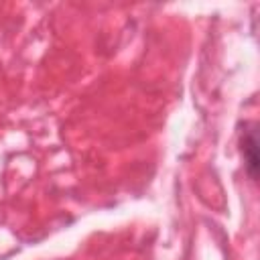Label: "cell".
<instances>
[{
	"label": "cell",
	"instance_id": "cell-1",
	"mask_svg": "<svg viewBox=\"0 0 260 260\" xmlns=\"http://www.w3.org/2000/svg\"><path fill=\"white\" fill-rule=\"evenodd\" d=\"M240 150H242V156H244L246 175L252 181H258L260 156H258V126L256 124L244 122L242 132H240Z\"/></svg>",
	"mask_w": 260,
	"mask_h": 260
}]
</instances>
